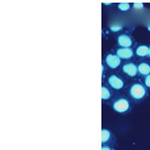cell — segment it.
I'll return each mask as SVG.
<instances>
[{
	"label": "cell",
	"instance_id": "14",
	"mask_svg": "<svg viewBox=\"0 0 150 150\" xmlns=\"http://www.w3.org/2000/svg\"><path fill=\"white\" fill-rule=\"evenodd\" d=\"M145 84L146 85V86L149 87V88H150V74H149L148 76L146 77Z\"/></svg>",
	"mask_w": 150,
	"mask_h": 150
},
{
	"label": "cell",
	"instance_id": "15",
	"mask_svg": "<svg viewBox=\"0 0 150 150\" xmlns=\"http://www.w3.org/2000/svg\"><path fill=\"white\" fill-rule=\"evenodd\" d=\"M143 7V3H134V8L137 9L142 8Z\"/></svg>",
	"mask_w": 150,
	"mask_h": 150
},
{
	"label": "cell",
	"instance_id": "16",
	"mask_svg": "<svg viewBox=\"0 0 150 150\" xmlns=\"http://www.w3.org/2000/svg\"><path fill=\"white\" fill-rule=\"evenodd\" d=\"M101 150H110V149L108 146H104V147H102Z\"/></svg>",
	"mask_w": 150,
	"mask_h": 150
},
{
	"label": "cell",
	"instance_id": "17",
	"mask_svg": "<svg viewBox=\"0 0 150 150\" xmlns=\"http://www.w3.org/2000/svg\"><path fill=\"white\" fill-rule=\"evenodd\" d=\"M149 56L150 57V47H149Z\"/></svg>",
	"mask_w": 150,
	"mask_h": 150
},
{
	"label": "cell",
	"instance_id": "7",
	"mask_svg": "<svg viewBox=\"0 0 150 150\" xmlns=\"http://www.w3.org/2000/svg\"><path fill=\"white\" fill-rule=\"evenodd\" d=\"M118 43L119 45L124 47H129L132 44L131 39L126 35H122L118 37Z\"/></svg>",
	"mask_w": 150,
	"mask_h": 150
},
{
	"label": "cell",
	"instance_id": "3",
	"mask_svg": "<svg viewBox=\"0 0 150 150\" xmlns=\"http://www.w3.org/2000/svg\"><path fill=\"white\" fill-rule=\"evenodd\" d=\"M106 62L108 66L111 68H116L120 65V58L118 56L109 54L106 58Z\"/></svg>",
	"mask_w": 150,
	"mask_h": 150
},
{
	"label": "cell",
	"instance_id": "1",
	"mask_svg": "<svg viewBox=\"0 0 150 150\" xmlns=\"http://www.w3.org/2000/svg\"><path fill=\"white\" fill-rule=\"evenodd\" d=\"M130 94L134 99L139 100L144 97L146 94L145 88L140 84H134L130 89Z\"/></svg>",
	"mask_w": 150,
	"mask_h": 150
},
{
	"label": "cell",
	"instance_id": "11",
	"mask_svg": "<svg viewBox=\"0 0 150 150\" xmlns=\"http://www.w3.org/2000/svg\"><path fill=\"white\" fill-rule=\"evenodd\" d=\"M110 97V91L108 90L106 87L103 86L101 88V98L104 100H106V99H108Z\"/></svg>",
	"mask_w": 150,
	"mask_h": 150
},
{
	"label": "cell",
	"instance_id": "8",
	"mask_svg": "<svg viewBox=\"0 0 150 150\" xmlns=\"http://www.w3.org/2000/svg\"><path fill=\"white\" fill-rule=\"evenodd\" d=\"M138 71L142 75H149L150 73V66L146 63H141L138 66Z\"/></svg>",
	"mask_w": 150,
	"mask_h": 150
},
{
	"label": "cell",
	"instance_id": "4",
	"mask_svg": "<svg viewBox=\"0 0 150 150\" xmlns=\"http://www.w3.org/2000/svg\"><path fill=\"white\" fill-rule=\"evenodd\" d=\"M116 53H117V56H119L120 58L125 59H130L131 56H133V51H132V50L130 49V48L128 47L118 49Z\"/></svg>",
	"mask_w": 150,
	"mask_h": 150
},
{
	"label": "cell",
	"instance_id": "10",
	"mask_svg": "<svg viewBox=\"0 0 150 150\" xmlns=\"http://www.w3.org/2000/svg\"><path fill=\"white\" fill-rule=\"evenodd\" d=\"M110 134L109 131L106 129L102 130V132H101V141H102V143H105L106 141H108L110 138Z\"/></svg>",
	"mask_w": 150,
	"mask_h": 150
},
{
	"label": "cell",
	"instance_id": "18",
	"mask_svg": "<svg viewBox=\"0 0 150 150\" xmlns=\"http://www.w3.org/2000/svg\"><path fill=\"white\" fill-rule=\"evenodd\" d=\"M148 29H149V31H150V26L148 27Z\"/></svg>",
	"mask_w": 150,
	"mask_h": 150
},
{
	"label": "cell",
	"instance_id": "12",
	"mask_svg": "<svg viewBox=\"0 0 150 150\" xmlns=\"http://www.w3.org/2000/svg\"><path fill=\"white\" fill-rule=\"evenodd\" d=\"M118 8H119L120 10L125 11H128L130 8V5L128 3H120L118 5Z\"/></svg>",
	"mask_w": 150,
	"mask_h": 150
},
{
	"label": "cell",
	"instance_id": "2",
	"mask_svg": "<svg viewBox=\"0 0 150 150\" xmlns=\"http://www.w3.org/2000/svg\"><path fill=\"white\" fill-rule=\"evenodd\" d=\"M113 108L118 112H126L129 108V103L126 99H119L113 104Z\"/></svg>",
	"mask_w": 150,
	"mask_h": 150
},
{
	"label": "cell",
	"instance_id": "6",
	"mask_svg": "<svg viewBox=\"0 0 150 150\" xmlns=\"http://www.w3.org/2000/svg\"><path fill=\"white\" fill-rule=\"evenodd\" d=\"M109 83L115 89H120L123 86V82L121 79L118 78L115 75H112L109 78Z\"/></svg>",
	"mask_w": 150,
	"mask_h": 150
},
{
	"label": "cell",
	"instance_id": "5",
	"mask_svg": "<svg viewBox=\"0 0 150 150\" xmlns=\"http://www.w3.org/2000/svg\"><path fill=\"white\" fill-rule=\"evenodd\" d=\"M122 70L125 73L127 74L130 77H134L137 73L138 69H137V68L134 64L128 63L123 66Z\"/></svg>",
	"mask_w": 150,
	"mask_h": 150
},
{
	"label": "cell",
	"instance_id": "9",
	"mask_svg": "<svg viewBox=\"0 0 150 150\" xmlns=\"http://www.w3.org/2000/svg\"><path fill=\"white\" fill-rule=\"evenodd\" d=\"M149 48H148V47L143 45V46L139 47L137 49L136 53L139 56H146V55L149 54Z\"/></svg>",
	"mask_w": 150,
	"mask_h": 150
},
{
	"label": "cell",
	"instance_id": "13",
	"mask_svg": "<svg viewBox=\"0 0 150 150\" xmlns=\"http://www.w3.org/2000/svg\"><path fill=\"white\" fill-rule=\"evenodd\" d=\"M110 29L112 32H118L122 29V26L120 25H112L110 26Z\"/></svg>",
	"mask_w": 150,
	"mask_h": 150
}]
</instances>
